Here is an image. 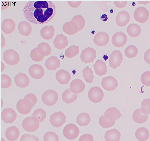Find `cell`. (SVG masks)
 I'll use <instances>...</instances> for the list:
<instances>
[{"instance_id": "6da1fadb", "label": "cell", "mask_w": 150, "mask_h": 141, "mask_svg": "<svg viewBox=\"0 0 150 141\" xmlns=\"http://www.w3.org/2000/svg\"><path fill=\"white\" fill-rule=\"evenodd\" d=\"M27 21L33 24H46L51 21L56 12L55 4L51 1H29L23 10Z\"/></svg>"}, {"instance_id": "7a4b0ae2", "label": "cell", "mask_w": 150, "mask_h": 141, "mask_svg": "<svg viewBox=\"0 0 150 141\" xmlns=\"http://www.w3.org/2000/svg\"><path fill=\"white\" fill-rule=\"evenodd\" d=\"M22 126L26 131L29 132H35L39 127V121L36 117L31 116L26 118L23 120Z\"/></svg>"}, {"instance_id": "3957f363", "label": "cell", "mask_w": 150, "mask_h": 141, "mask_svg": "<svg viewBox=\"0 0 150 141\" xmlns=\"http://www.w3.org/2000/svg\"><path fill=\"white\" fill-rule=\"evenodd\" d=\"M42 99L46 105L52 106L56 104L58 99L57 93L53 90H49L45 91L42 96Z\"/></svg>"}, {"instance_id": "277c9868", "label": "cell", "mask_w": 150, "mask_h": 141, "mask_svg": "<svg viewBox=\"0 0 150 141\" xmlns=\"http://www.w3.org/2000/svg\"><path fill=\"white\" fill-rule=\"evenodd\" d=\"M79 133V128L76 125L73 123L67 125L63 130V133L65 137L69 140L75 139L78 136Z\"/></svg>"}, {"instance_id": "5b68a950", "label": "cell", "mask_w": 150, "mask_h": 141, "mask_svg": "<svg viewBox=\"0 0 150 141\" xmlns=\"http://www.w3.org/2000/svg\"><path fill=\"white\" fill-rule=\"evenodd\" d=\"M3 58L6 63L12 66L16 65L20 60L18 54L12 49L6 51L4 54Z\"/></svg>"}, {"instance_id": "8992f818", "label": "cell", "mask_w": 150, "mask_h": 141, "mask_svg": "<svg viewBox=\"0 0 150 141\" xmlns=\"http://www.w3.org/2000/svg\"><path fill=\"white\" fill-rule=\"evenodd\" d=\"M88 97L91 102L94 103L100 102L102 100L104 93L102 90L99 87H92L88 93Z\"/></svg>"}, {"instance_id": "52a82bcc", "label": "cell", "mask_w": 150, "mask_h": 141, "mask_svg": "<svg viewBox=\"0 0 150 141\" xmlns=\"http://www.w3.org/2000/svg\"><path fill=\"white\" fill-rule=\"evenodd\" d=\"M96 57V51L89 47L83 50L80 56L81 61L86 63L93 62Z\"/></svg>"}, {"instance_id": "ba28073f", "label": "cell", "mask_w": 150, "mask_h": 141, "mask_svg": "<svg viewBox=\"0 0 150 141\" xmlns=\"http://www.w3.org/2000/svg\"><path fill=\"white\" fill-rule=\"evenodd\" d=\"M66 117L61 111L53 113L50 117V122L54 127H61L66 122Z\"/></svg>"}, {"instance_id": "9c48e42d", "label": "cell", "mask_w": 150, "mask_h": 141, "mask_svg": "<svg viewBox=\"0 0 150 141\" xmlns=\"http://www.w3.org/2000/svg\"><path fill=\"white\" fill-rule=\"evenodd\" d=\"M123 59L122 55L120 51H113L109 57V62L110 67L116 69L120 66Z\"/></svg>"}, {"instance_id": "30bf717a", "label": "cell", "mask_w": 150, "mask_h": 141, "mask_svg": "<svg viewBox=\"0 0 150 141\" xmlns=\"http://www.w3.org/2000/svg\"><path fill=\"white\" fill-rule=\"evenodd\" d=\"M134 16L137 21L141 23H144L147 21L149 18V13L145 8L139 7L135 10Z\"/></svg>"}, {"instance_id": "8fae6325", "label": "cell", "mask_w": 150, "mask_h": 141, "mask_svg": "<svg viewBox=\"0 0 150 141\" xmlns=\"http://www.w3.org/2000/svg\"><path fill=\"white\" fill-rule=\"evenodd\" d=\"M102 87L107 91H112L118 86V83L117 80L114 77L108 76L104 78L101 81Z\"/></svg>"}, {"instance_id": "7c38bea8", "label": "cell", "mask_w": 150, "mask_h": 141, "mask_svg": "<svg viewBox=\"0 0 150 141\" xmlns=\"http://www.w3.org/2000/svg\"><path fill=\"white\" fill-rule=\"evenodd\" d=\"M127 37L126 34L121 31L115 33L112 36V44L117 48L123 46L126 44Z\"/></svg>"}, {"instance_id": "4fadbf2b", "label": "cell", "mask_w": 150, "mask_h": 141, "mask_svg": "<svg viewBox=\"0 0 150 141\" xmlns=\"http://www.w3.org/2000/svg\"><path fill=\"white\" fill-rule=\"evenodd\" d=\"M17 114L15 111L11 108L4 109L1 113V118L6 123H11L16 120Z\"/></svg>"}, {"instance_id": "5bb4252c", "label": "cell", "mask_w": 150, "mask_h": 141, "mask_svg": "<svg viewBox=\"0 0 150 141\" xmlns=\"http://www.w3.org/2000/svg\"><path fill=\"white\" fill-rule=\"evenodd\" d=\"M28 72L30 75L33 78L39 79L43 76L45 74V70L41 65L34 64L30 67Z\"/></svg>"}, {"instance_id": "9a60e30c", "label": "cell", "mask_w": 150, "mask_h": 141, "mask_svg": "<svg viewBox=\"0 0 150 141\" xmlns=\"http://www.w3.org/2000/svg\"><path fill=\"white\" fill-rule=\"evenodd\" d=\"M109 41V36L107 33L104 32L97 33L94 36L93 41L94 43L99 46H105Z\"/></svg>"}, {"instance_id": "2e32d148", "label": "cell", "mask_w": 150, "mask_h": 141, "mask_svg": "<svg viewBox=\"0 0 150 141\" xmlns=\"http://www.w3.org/2000/svg\"><path fill=\"white\" fill-rule=\"evenodd\" d=\"M130 16L129 14L126 11L120 12L117 15L116 18V22L119 26H125L129 22Z\"/></svg>"}, {"instance_id": "e0dca14e", "label": "cell", "mask_w": 150, "mask_h": 141, "mask_svg": "<svg viewBox=\"0 0 150 141\" xmlns=\"http://www.w3.org/2000/svg\"><path fill=\"white\" fill-rule=\"evenodd\" d=\"M14 81L17 86L21 88L27 87L30 83V80L27 76L22 73H20L15 76Z\"/></svg>"}, {"instance_id": "ac0fdd59", "label": "cell", "mask_w": 150, "mask_h": 141, "mask_svg": "<svg viewBox=\"0 0 150 141\" xmlns=\"http://www.w3.org/2000/svg\"><path fill=\"white\" fill-rule=\"evenodd\" d=\"M56 78L58 82L61 84H67L71 78L70 73L67 70L62 69L58 71L56 74Z\"/></svg>"}, {"instance_id": "d6986e66", "label": "cell", "mask_w": 150, "mask_h": 141, "mask_svg": "<svg viewBox=\"0 0 150 141\" xmlns=\"http://www.w3.org/2000/svg\"><path fill=\"white\" fill-rule=\"evenodd\" d=\"M104 115L108 120L115 121L118 119L122 116L119 110L114 107L107 109Z\"/></svg>"}, {"instance_id": "ffe728a7", "label": "cell", "mask_w": 150, "mask_h": 141, "mask_svg": "<svg viewBox=\"0 0 150 141\" xmlns=\"http://www.w3.org/2000/svg\"><path fill=\"white\" fill-rule=\"evenodd\" d=\"M85 85L83 82L79 79H75L71 83L70 88L74 93L78 94L82 92L85 89Z\"/></svg>"}, {"instance_id": "44dd1931", "label": "cell", "mask_w": 150, "mask_h": 141, "mask_svg": "<svg viewBox=\"0 0 150 141\" xmlns=\"http://www.w3.org/2000/svg\"><path fill=\"white\" fill-rule=\"evenodd\" d=\"M14 21L10 19L4 20L1 25V29L5 33L8 34L12 32L15 28Z\"/></svg>"}, {"instance_id": "7402d4cb", "label": "cell", "mask_w": 150, "mask_h": 141, "mask_svg": "<svg viewBox=\"0 0 150 141\" xmlns=\"http://www.w3.org/2000/svg\"><path fill=\"white\" fill-rule=\"evenodd\" d=\"M96 73L99 76L105 75L107 72L106 63L101 60L96 61L93 66Z\"/></svg>"}, {"instance_id": "603a6c76", "label": "cell", "mask_w": 150, "mask_h": 141, "mask_svg": "<svg viewBox=\"0 0 150 141\" xmlns=\"http://www.w3.org/2000/svg\"><path fill=\"white\" fill-rule=\"evenodd\" d=\"M53 43L55 48L62 49L68 45V41L66 36L61 34L57 36L53 41Z\"/></svg>"}, {"instance_id": "cb8c5ba5", "label": "cell", "mask_w": 150, "mask_h": 141, "mask_svg": "<svg viewBox=\"0 0 150 141\" xmlns=\"http://www.w3.org/2000/svg\"><path fill=\"white\" fill-rule=\"evenodd\" d=\"M62 28L64 32L69 35L75 34L79 31L77 25L72 21L65 23Z\"/></svg>"}, {"instance_id": "d4e9b609", "label": "cell", "mask_w": 150, "mask_h": 141, "mask_svg": "<svg viewBox=\"0 0 150 141\" xmlns=\"http://www.w3.org/2000/svg\"><path fill=\"white\" fill-rule=\"evenodd\" d=\"M19 130L15 126L8 127L5 132L6 137L8 140L11 141H14L17 139L19 137Z\"/></svg>"}, {"instance_id": "484cf974", "label": "cell", "mask_w": 150, "mask_h": 141, "mask_svg": "<svg viewBox=\"0 0 150 141\" xmlns=\"http://www.w3.org/2000/svg\"><path fill=\"white\" fill-rule=\"evenodd\" d=\"M60 62L56 56H52L48 58L46 61L45 66L50 70H54L59 67Z\"/></svg>"}, {"instance_id": "4316f807", "label": "cell", "mask_w": 150, "mask_h": 141, "mask_svg": "<svg viewBox=\"0 0 150 141\" xmlns=\"http://www.w3.org/2000/svg\"><path fill=\"white\" fill-rule=\"evenodd\" d=\"M77 97L78 94L73 93L69 88L65 90L62 95V100L68 104L74 102L77 99Z\"/></svg>"}, {"instance_id": "83f0119b", "label": "cell", "mask_w": 150, "mask_h": 141, "mask_svg": "<svg viewBox=\"0 0 150 141\" xmlns=\"http://www.w3.org/2000/svg\"><path fill=\"white\" fill-rule=\"evenodd\" d=\"M121 134L117 129H113L107 131L104 137L106 141H119L120 139Z\"/></svg>"}, {"instance_id": "f1b7e54d", "label": "cell", "mask_w": 150, "mask_h": 141, "mask_svg": "<svg viewBox=\"0 0 150 141\" xmlns=\"http://www.w3.org/2000/svg\"><path fill=\"white\" fill-rule=\"evenodd\" d=\"M148 115L144 114L139 108L136 109L132 115V118L134 121L138 123H142L146 121Z\"/></svg>"}, {"instance_id": "f546056e", "label": "cell", "mask_w": 150, "mask_h": 141, "mask_svg": "<svg viewBox=\"0 0 150 141\" xmlns=\"http://www.w3.org/2000/svg\"><path fill=\"white\" fill-rule=\"evenodd\" d=\"M18 29L19 33L25 36H28L30 35L32 30L30 24L25 21H21L19 23Z\"/></svg>"}, {"instance_id": "4dcf8cb0", "label": "cell", "mask_w": 150, "mask_h": 141, "mask_svg": "<svg viewBox=\"0 0 150 141\" xmlns=\"http://www.w3.org/2000/svg\"><path fill=\"white\" fill-rule=\"evenodd\" d=\"M54 29L52 26H46L41 29L40 34L44 39L50 40L52 39L54 35Z\"/></svg>"}, {"instance_id": "1f68e13d", "label": "cell", "mask_w": 150, "mask_h": 141, "mask_svg": "<svg viewBox=\"0 0 150 141\" xmlns=\"http://www.w3.org/2000/svg\"><path fill=\"white\" fill-rule=\"evenodd\" d=\"M136 138L140 141H145L149 137L148 130L144 127H140L138 128L135 132Z\"/></svg>"}, {"instance_id": "d6a6232c", "label": "cell", "mask_w": 150, "mask_h": 141, "mask_svg": "<svg viewBox=\"0 0 150 141\" xmlns=\"http://www.w3.org/2000/svg\"><path fill=\"white\" fill-rule=\"evenodd\" d=\"M127 31L129 36L133 37L138 36L141 31L140 26L135 24H129L127 27Z\"/></svg>"}, {"instance_id": "836d02e7", "label": "cell", "mask_w": 150, "mask_h": 141, "mask_svg": "<svg viewBox=\"0 0 150 141\" xmlns=\"http://www.w3.org/2000/svg\"><path fill=\"white\" fill-rule=\"evenodd\" d=\"M23 103L25 105L29 108H32L35 105L37 101L36 96L33 93L26 95L23 98Z\"/></svg>"}, {"instance_id": "e575fe53", "label": "cell", "mask_w": 150, "mask_h": 141, "mask_svg": "<svg viewBox=\"0 0 150 141\" xmlns=\"http://www.w3.org/2000/svg\"><path fill=\"white\" fill-rule=\"evenodd\" d=\"M90 121V117L89 115L86 113H81L76 118L77 123L81 126L87 125L89 123Z\"/></svg>"}, {"instance_id": "d590c367", "label": "cell", "mask_w": 150, "mask_h": 141, "mask_svg": "<svg viewBox=\"0 0 150 141\" xmlns=\"http://www.w3.org/2000/svg\"><path fill=\"white\" fill-rule=\"evenodd\" d=\"M39 53L44 57L50 54L51 49L50 45L45 43H42L39 44L36 48Z\"/></svg>"}, {"instance_id": "8d00e7d4", "label": "cell", "mask_w": 150, "mask_h": 141, "mask_svg": "<svg viewBox=\"0 0 150 141\" xmlns=\"http://www.w3.org/2000/svg\"><path fill=\"white\" fill-rule=\"evenodd\" d=\"M83 77L87 83H91L93 81L94 76L91 68L87 66L83 69L82 71Z\"/></svg>"}, {"instance_id": "74e56055", "label": "cell", "mask_w": 150, "mask_h": 141, "mask_svg": "<svg viewBox=\"0 0 150 141\" xmlns=\"http://www.w3.org/2000/svg\"><path fill=\"white\" fill-rule=\"evenodd\" d=\"M16 108L18 111L21 113L25 115L29 113L31 110L32 108L26 107L23 103V99L19 100L16 104Z\"/></svg>"}, {"instance_id": "f35d334b", "label": "cell", "mask_w": 150, "mask_h": 141, "mask_svg": "<svg viewBox=\"0 0 150 141\" xmlns=\"http://www.w3.org/2000/svg\"><path fill=\"white\" fill-rule=\"evenodd\" d=\"M79 46L72 45L67 48L65 51V55L67 58H71L76 55L79 53Z\"/></svg>"}, {"instance_id": "ab89813d", "label": "cell", "mask_w": 150, "mask_h": 141, "mask_svg": "<svg viewBox=\"0 0 150 141\" xmlns=\"http://www.w3.org/2000/svg\"><path fill=\"white\" fill-rule=\"evenodd\" d=\"M137 47L134 45H130L128 46L125 50V53L127 57L129 58L135 57L138 53Z\"/></svg>"}, {"instance_id": "60d3db41", "label": "cell", "mask_w": 150, "mask_h": 141, "mask_svg": "<svg viewBox=\"0 0 150 141\" xmlns=\"http://www.w3.org/2000/svg\"><path fill=\"white\" fill-rule=\"evenodd\" d=\"M99 122L100 125L104 128L111 127L114 125L115 121L107 119L104 115L101 116L99 118Z\"/></svg>"}, {"instance_id": "b9f144b4", "label": "cell", "mask_w": 150, "mask_h": 141, "mask_svg": "<svg viewBox=\"0 0 150 141\" xmlns=\"http://www.w3.org/2000/svg\"><path fill=\"white\" fill-rule=\"evenodd\" d=\"M71 21L76 24L78 27L79 31L82 30L85 26V20L81 15H77L74 16L71 19Z\"/></svg>"}, {"instance_id": "7bdbcfd3", "label": "cell", "mask_w": 150, "mask_h": 141, "mask_svg": "<svg viewBox=\"0 0 150 141\" xmlns=\"http://www.w3.org/2000/svg\"><path fill=\"white\" fill-rule=\"evenodd\" d=\"M12 80L8 75L3 74L1 75V87L3 88H7L11 85Z\"/></svg>"}, {"instance_id": "ee69618b", "label": "cell", "mask_w": 150, "mask_h": 141, "mask_svg": "<svg viewBox=\"0 0 150 141\" xmlns=\"http://www.w3.org/2000/svg\"><path fill=\"white\" fill-rule=\"evenodd\" d=\"M141 105V110L143 113L146 115L150 114V99H144Z\"/></svg>"}, {"instance_id": "f6af8a7d", "label": "cell", "mask_w": 150, "mask_h": 141, "mask_svg": "<svg viewBox=\"0 0 150 141\" xmlns=\"http://www.w3.org/2000/svg\"><path fill=\"white\" fill-rule=\"evenodd\" d=\"M46 113L43 109L39 108L36 110L32 116L37 118L40 122H43L46 118Z\"/></svg>"}, {"instance_id": "bcb514c9", "label": "cell", "mask_w": 150, "mask_h": 141, "mask_svg": "<svg viewBox=\"0 0 150 141\" xmlns=\"http://www.w3.org/2000/svg\"><path fill=\"white\" fill-rule=\"evenodd\" d=\"M44 140V141H59V138L56 133L50 131L45 134Z\"/></svg>"}, {"instance_id": "7dc6e473", "label": "cell", "mask_w": 150, "mask_h": 141, "mask_svg": "<svg viewBox=\"0 0 150 141\" xmlns=\"http://www.w3.org/2000/svg\"><path fill=\"white\" fill-rule=\"evenodd\" d=\"M30 56L32 60L36 62L41 61L44 57L39 53L37 48L34 49L31 51Z\"/></svg>"}, {"instance_id": "c3c4849f", "label": "cell", "mask_w": 150, "mask_h": 141, "mask_svg": "<svg viewBox=\"0 0 150 141\" xmlns=\"http://www.w3.org/2000/svg\"><path fill=\"white\" fill-rule=\"evenodd\" d=\"M141 80L144 85L150 86V71H147L144 73L141 76Z\"/></svg>"}, {"instance_id": "681fc988", "label": "cell", "mask_w": 150, "mask_h": 141, "mask_svg": "<svg viewBox=\"0 0 150 141\" xmlns=\"http://www.w3.org/2000/svg\"><path fill=\"white\" fill-rule=\"evenodd\" d=\"M21 141H39L38 138L34 135L30 134H24L23 135Z\"/></svg>"}, {"instance_id": "f907efd6", "label": "cell", "mask_w": 150, "mask_h": 141, "mask_svg": "<svg viewBox=\"0 0 150 141\" xmlns=\"http://www.w3.org/2000/svg\"><path fill=\"white\" fill-rule=\"evenodd\" d=\"M79 141H93V139L92 135L86 134L81 135Z\"/></svg>"}, {"instance_id": "816d5d0a", "label": "cell", "mask_w": 150, "mask_h": 141, "mask_svg": "<svg viewBox=\"0 0 150 141\" xmlns=\"http://www.w3.org/2000/svg\"><path fill=\"white\" fill-rule=\"evenodd\" d=\"M114 3L117 8H124L126 5L127 1H114Z\"/></svg>"}, {"instance_id": "f5cc1de1", "label": "cell", "mask_w": 150, "mask_h": 141, "mask_svg": "<svg viewBox=\"0 0 150 141\" xmlns=\"http://www.w3.org/2000/svg\"><path fill=\"white\" fill-rule=\"evenodd\" d=\"M69 5L72 8H76L79 6L81 4V1H68Z\"/></svg>"}, {"instance_id": "db71d44e", "label": "cell", "mask_w": 150, "mask_h": 141, "mask_svg": "<svg viewBox=\"0 0 150 141\" xmlns=\"http://www.w3.org/2000/svg\"><path fill=\"white\" fill-rule=\"evenodd\" d=\"M144 58L146 62L148 64H150V49H148L145 52Z\"/></svg>"}]
</instances>
